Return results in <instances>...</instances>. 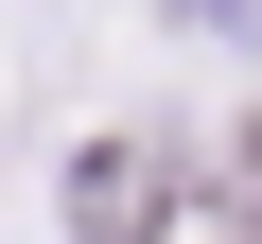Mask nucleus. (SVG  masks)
Masks as SVG:
<instances>
[{"label":"nucleus","mask_w":262,"mask_h":244,"mask_svg":"<svg viewBox=\"0 0 262 244\" xmlns=\"http://www.w3.org/2000/svg\"><path fill=\"white\" fill-rule=\"evenodd\" d=\"M158 192H175L158 140H88V157H70V227H88V244H158Z\"/></svg>","instance_id":"f257e3e1"}]
</instances>
